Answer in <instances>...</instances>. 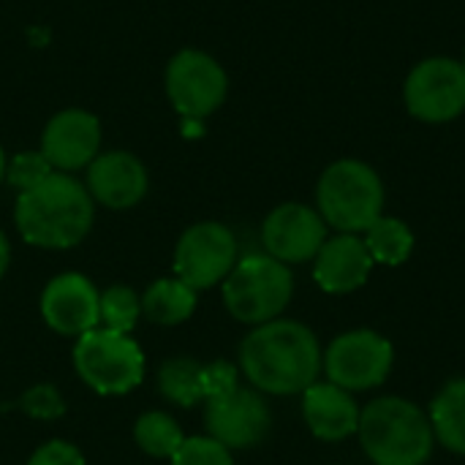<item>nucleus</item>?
<instances>
[{
    "instance_id": "b1692460",
    "label": "nucleus",
    "mask_w": 465,
    "mask_h": 465,
    "mask_svg": "<svg viewBox=\"0 0 465 465\" xmlns=\"http://www.w3.org/2000/svg\"><path fill=\"white\" fill-rule=\"evenodd\" d=\"M172 465H234V460L232 452L213 436H196L180 444Z\"/></svg>"
},
{
    "instance_id": "423d86ee",
    "label": "nucleus",
    "mask_w": 465,
    "mask_h": 465,
    "mask_svg": "<svg viewBox=\"0 0 465 465\" xmlns=\"http://www.w3.org/2000/svg\"><path fill=\"white\" fill-rule=\"evenodd\" d=\"M74 365L82 381L101 395H125L139 387L144 376L142 349L128 335L109 330H90L79 335Z\"/></svg>"
},
{
    "instance_id": "412c9836",
    "label": "nucleus",
    "mask_w": 465,
    "mask_h": 465,
    "mask_svg": "<svg viewBox=\"0 0 465 465\" xmlns=\"http://www.w3.org/2000/svg\"><path fill=\"white\" fill-rule=\"evenodd\" d=\"M134 439H136V444L147 455H153V458H169V460L174 458V452L185 441L180 425L169 414H163V411H150V414L139 417V422L134 428Z\"/></svg>"
},
{
    "instance_id": "4be33fe9",
    "label": "nucleus",
    "mask_w": 465,
    "mask_h": 465,
    "mask_svg": "<svg viewBox=\"0 0 465 465\" xmlns=\"http://www.w3.org/2000/svg\"><path fill=\"white\" fill-rule=\"evenodd\" d=\"M158 384H161V392L172 403H180L185 409L204 398L202 395V365L193 360H185V357L163 362V368L158 373Z\"/></svg>"
},
{
    "instance_id": "f3484780",
    "label": "nucleus",
    "mask_w": 465,
    "mask_h": 465,
    "mask_svg": "<svg viewBox=\"0 0 465 465\" xmlns=\"http://www.w3.org/2000/svg\"><path fill=\"white\" fill-rule=\"evenodd\" d=\"M87 185L101 204L125 210L147 193V172L128 153H106L90 163Z\"/></svg>"
},
{
    "instance_id": "1a4fd4ad",
    "label": "nucleus",
    "mask_w": 465,
    "mask_h": 465,
    "mask_svg": "<svg viewBox=\"0 0 465 465\" xmlns=\"http://www.w3.org/2000/svg\"><path fill=\"white\" fill-rule=\"evenodd\" d=\"M234 264H237V240L223 223L191 226L180 237L174 251L177 278L196 292L226 281Z\"/></svg>"
},
{
    "instance_id": "f8f14e48",
    "label": "nucleus",
    "mask_w": 465,
    "mask_h": 465,
    "mask_svg": "<svg viewBox=\"0 0 465 465\" xmlns=\"http://www.w3.org/2000/svg\"><path fill=\"white\" fill-rule=\"evenodd\" d=\"M272 417L259 392L237 387L229 395L207 401V430L226 450H248L264 441Z\"/></svg>"
},
{
    "instance_id": "7c9ffc66",
    "label": "nucleus",
    "mask_w": 465,
    "mask_h": 465,
    "mask_svg": "<svg viewBox=\"0 0 465 465\" xmlns=\"http://www.w3.org/2000/svg\"><path fill=\"white\" fill-rule=\"evenodd\" d=\"M463 68H465V57H463Z\"/></svg>"
},
{
    "instance_id": "0eeeda50",
    "label": "nucleus",
    "mask_w": 465,
    "mask_h": 465,
    "mask_svg": "<svg viewBox=\"0 0 465 465\" xmlns=\"http://www.w3.org/2000/svg\"><path fill=\"white\" fill-rule=\"evenodd\" d=\"M392 365V343L373 330H349L338 335L322 357L327 379L346 392H365L381 387Z\"/></svg>"
},
{
    "instance_id": "9b49d317",
    "label": "nucleus",
    "mask_w": 465,
    "mask_h": 465,
    "mask_svg": "<svg viewBox=\"0 0 465 465\" xmlns=\"http://www.w3.org/2000/svg\"><path fill=\"white\" fill-rule=\"evenodd\" d=\"M262 242L272 259L283 264H302L316 259L327 242V223L313 207L281 204L267 215L262 226Z\"/></svg>"
},
{
    "instance_id": "7ed1b4c3",
    "label": "nucleus",
    "mask_w": 465,
    "mask_h": 465,
    "mask_svg": "<svg viewBox=\"0 0 465 465\" xmlns=\"http://www.w3.org/2000/svg\"><path fill=\"white\" fill-rule=\"evenodd\" d=\"M360 444L376 465H425L436 433L430 417L406 398H376L360 414Z\"/></svg>"
},
{
    "instance_id": "9d476101",
    "label": "nucleus",
    "mask_w": 465,
    "mask_h": 465,
    "mask_svg": "<svg viewBox=\"0 0 465 465\" xmlns=\"http://www.w3.org/2000/svg\"><path fill=\"white\" fill-rule=\"evenodd\" d=\"M166 90L180 114L199 120L223 104L226 74L210 54L185 49L169 63Z\"/></svg>"
},
{
    "instance_id": "bb28decb",
    "label": "nucleus",
    "mask_w": 465,
    "mask_h": 465,
    "mask_svg": "<svg viewBox=\"0 0 465 465\" xmlns=\"http://www.w3.org/2000/svg\"><path fill=\"white\" fill-rule=\"evenodd\" d=\"M240 387L237 381V368L232 362H210L202 365V395L207 401L229 395Z\"/></svg>"
},
{
    "instance_id": "2eb2a0df",
    "label": "nucleus",
    "mask_w": 465,
    "mask_h": 465,
    "mask_svg": "<svg viewBox=\"0 0 465 465\" xmlns=\"http://www.w3.org/2000/svg\"><path fill=\"white\" fill-rule=\"evenodd\" d=\"M373 259L360 234H338L322 245L313 264V281L327 294H349L365 286Z\"/></svg>"
},
{
    "instance_id": "ddd939ff",
    "label": "nucleus",
    "mask_w": 465,
    "mask_h": 465,
    "mask_svg": "<svg viewBox=\"0 0 465 465\" xmlns=\"http://www.w3.org/2000/svg\"><path fill=\"white\" fill-rule=\"evenodd\" d=\"M98 300L101 294L84 275L65 272L44 289L41 316L60 335H84L98 324Z\"/></svg>"
},
{
    "instance_id": "aec40b11",
    "label": "nucleus",
    "mask_w": 465,
    "mask_h": 465,
    "mask_svg": "<svg viewBox=\"0 0 465 465\" xmlns=\"http://www.w3.org/2000/svg\"><path fill=\"white\" fill-rule=\"evenodd\" d=\"M373 264H384V267H401L403 262H409L411 251H414V232L398 221V218H387L381 215L362 237Z\"/></svg>"
},
{
    "instance_id": "a878e982",
    "label": "nucleus",
    "mask_w": 465,
    "mask_h": 465,
    "mask_svg": "<svg viewBox=\"0 0 465 465\" xmlns=\"http://www.w3.org/2000/svg\"><path fill=\"white\" fill-rule=\"evenodd\" d=\"M22 409H25V414L35 417V420H57L65 411L63 398L49 384H38V387L27 390L22 395Z\"/></svg>"
},
{
    "instance_id": "f257e3e1",
    "label": "nucleus",
    "mask_w": 465,
    "mask_h": 465,
    "mask_svg": "<svg viewBox=\"0 0 465 465\" xmlns=\"http://www.w3.org/2000/svg\"><path fill=\"white\" fill-rule=\"evenodd\" d=\"M322 357L313 330L292 319L259 324L240 346V368L245 379L270 395L305 392L319 379Z\"/></svg>"
},
{
    "instance_id": "dca6fc26",
    "label": "nucleus",
    "mask_w": 465,
    "mask_h": 465,
    "mask_svg": "<svg viewBox=\"0 0 465 465\" xmlns=\"http://www.w3.org/2000/svg\"><path fill=\"white\" fill-rule=\"evenodd\" d=\"M360 406L332 381H316L302 392V417L322 441H343L360 428Z\"/></svg>"
},
{
    "instance_id": "393cba45",
    "label": "nucleus",
    "mask_w": 465,
    "mask_h": 465,
    "mask_svg": "<svg viewBox=\"0 0 465 465\" xmlns=\"http://www.w3.org/2000/svg\"><path fill=\"white\" fill-rule=\"evenodd\" d=\"M5 174H8V183L25 193V191H33L35 185H41L54 172H52V163L44 158V153H22L11 161Z\"/></svg>"
},
{
    "instance_id": "cd10ccee",
    "label": "nucleus",
    "mask_w": 465,
    "mask_h": 465,
    "mask_svg": "<svg viewBox=\"0 0 465 465\" xmlns=\"http://www.w3.org/2000/svg\"><path fill=\"white\" fill-rule=\"evenodd\" d=\"M27 465H84L82 452L74 444L65 441H49L44 447H38L30 458Z\"/></svg>"
},
{
    "instance_id": "f03ea898",
    "label": "nucleus",
    "mask_w": 465,
    "mask_h": 465,
    "mask_svg": "<svg viewBox=\"0 0 465 465\" xmlns=\"http://www.w3.org/2000/svg\"><path fill=\"white\" fill-rule=\"evenodd\" d=\"M16 229L38 248H74L93 223V202L84 185L68 174H49L33 191L19 193Z\"/></svg>"
},
{
    "instance_id": "6e6552de",
    "label": "nucleus",
    "mask_w": 465,
    "mask_h": 465,
    "mask_svg": "<svg viewBox=\"0 0 465 465\" xmlns=\"http://www.w3.org/2000/svg\"><path fill=\"white\" fill-rule=\"evenodd\" d=\"M409 112L425 123H447L465 112V68L452 57L422 60L406 79Z\"/></svg>"
},
{
    "instance_id": "c756f323",
    "label": "nucleus",
    "mask_w": 465,
    "mask_h": 465,
    "mask_svg": "<svg viewBox=\"0 0 465 465\" xmlns=\"http://www.w3.org/2000/svg\"><path fill=\"white\" fill-rule=\"evenodd\" d=\"M3 174H5V155H3V150H0V180H3Z\"/></svg>"
},
{
    "instance_id": "20e7f679",
    "label": "nucleus",
    "mask_w": 465,
    "mask_h": 465,
    "mask_svg": "<svg viewBox=\"0 0 465 465\" xmlns=\"http://www.w3.org/2000/svg\"><path fill=\"white\" fill-rule=\"evenodd\" d=\"M319 215L341 234H365L384 210V185L373 166L346 158L324 169L316 188Z\"/></svg>"
},
{
    "instance_id": "4468645a",
    "label": "nucleus",
    "mask_w": 465,
    "mask_h": 465,
    "mask_svg": "<svg viewBox=\"0 0 465 465\" xmlns=\"http://www.w3.org/2000/svg\"><path fill=\"white\" fill-rule=\"evenodd\" d=\"M101 142V125L93 114L82 109L60 112L44 131L41 153L52 169H79L95 158Z\"/></svg>"
},
{
    "instance_id": "39448f33",
    "label": "nucleus",
    "mask_w": 465,
    "mask_h": 465,
    "mask_svg": "<svg viewBox=\"0 0 465 465\" xmlns=\"http://www.w3.org/2000/svg\"><path fill=\"white\" fill-rule=\"evenodd\" d=\"M294 294L292 270L270 253L245 256L223 281V302L242 324H267L281 319Z\"/></svg>"
},
{
    "instance_id": "a211bd4d",
    "label": "nucleus",
    "mask_w": 465,
    "mask_h": 465,
    "mask_svg": "<svg viewBox=\"0 0 465 465\" xmlns=\"http://www.w3.org/2000/svg\"><path fill=\"white\" fill-rule=\"evenodd\" d=\"M430 425L436 441L450 452L465 455V379H452L430 403Z\"/></svg>"
},
{
    "instance_id": "6ab92c4d",
    "label": "nucleus",
    "mask_w": 465,
    "mask_h": 465,
    "mask_svg": "<svg viewBox=\"0 0 465 465\" xmlns=\"http://www.w3.org/2000/svg\"><path fill=\"white\" fill-rule=\"evenodd\" d=\"M196 308V289L183 283L180 278H163L153 283L142 297V313L163 327L185 322Z\"/></svg>"
},
{
    "instance_id": "c85d7f7f",
    "label": "nucleus",
    "mask_w": 465,
    "mask_h": 465,
    "mask_svg": "<svg viewBox=\"0 0 465 465\" xmlns=\"http://www.w3.org/2000/svg\"><path fill=\"white\" fill-rule=\"evenodd\" d=\"M8 259H11V251H8V240H5V234L0 232V278H3V272L8 270Z\"/></svg>"
},
{
    "instance_id": "5701e85b",
    "label": "nucleus",
    "mask_w": 465,
    "mask_h": 465,
    "mask_svg": "<svg viewBox=\"0 0 465 465\" xmlns=\"http://www.w3.org/2000/svg\"><path fill=\"white\" fill-rule=\"evenodd\" d=\"M142 313V300L128 286H109L98 300V324L109 332L128 335Z\"/></svg>"
}]
</instances>
